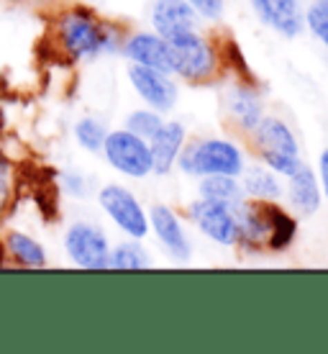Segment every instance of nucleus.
I'll return each mask as SVG.
<instances>
[{
    "mask_svg": "<svg viewBox=\"0 0 328 354\" xmlns=\"http://www.w3.org/2000/svg\"><path fill=\"white\" fill-rule=\"evenodd\" d=\"M128 31L108 21L88 3H72L52 24V46L64 62L82 64L103 57H118Z\"/></svg>",
    "mask_w": 328,
    "mask_h": 354,
    "instance_id": "1",
    "label": "nucleus"
},
{
    "mask_svg": "<svg viewBox=\"0 0 328 354\" xmlns=\"http://www.w3.org/2000/svg\"><path fill=\"white\" fill-rule=\"evenodd\" d=\"M247 165V151L236 139H229V136H195V139H187L175 172L190 177V180H200V177L208 175L241 177Z\"/></svg>",
    "mask_w": 328,
    "mask_h": 354,
    "instance_id": "2",
    "label": "nucleus"
},
{
    "mask_svg": "<svg viewBox=\"0 0 328 354\" xmlns=\"http://www.w3.org/2000/svg\"><path fill=\"white\" fill-rule=\"evenodd\" d=\"M249 149L264 167L280 177H290L302 165L300 139L282 115L267 113L254 131L247 136Z\"/></svg>",
    "mask_w": 328,
    "mask_h": 354,
    "instance_id": "3",
    "label": "nucleus"
},
{
    "mask_svg": "<svg viewBox=\"0 0 328 354\" xmlns=\"http://www.w3.org/2000/svg\"><path fill=\"white\" fill-rule=\"evenodd\" d=\"M172 46V75L187 85H211L221 75V54L218 44L205 34V28H195L167 39Z\"/></svg>",
    "mask_w": 328,
    "mask_h": 354,
    "instance_id": "4",
    "label": "nucleus"
},
{
    "mask_svg": "<svg viewBox=\"0 0 328 354\" xmlns=\"http://www.w3.org/2000/svg\"><path fill=\"white\" fill-rule=\"evenodd\" d=\"M95 201L113 229L124 234V239H149V208L131 187L124 183H106L95 190Z\"/></svg>",
    "mask_w": 328,
    "mask_h": 354,
    "instance_id": "5",
    "label": "nucleus"
},
{
    "mask_svg": "<svg viewBox=\"0 0 328 354\" xmlns=\"http://www.w3.org/2000/svg\"><path fill=\"white\" fill-rule=\"evenodd\" d=\"M110 249L113 244H110L108 231L90 218H75L62 234L64 257L77 270H90V272L108 270Z\"/></svg>",
    "mask_w": 328,
    "mask_h": 354,
    "instance_id": "6",
    "label": "nucleus"
},
{
    "mask_svg": "<svg viewBox=\"0 0 328 354\" xmlns=\"http://www.w3.org/2000/svg\"><path fill=\"white\" fill-rule=\"evenodd\" d=\"M100 157L106 160V165L113 169L115 175H121L124 180L142 183V180H149L154 175L149 142L142 139L139 133L128 131L126 126L108 131Z\"/></svg>",
    "mask_w": 328,
    "mask_h": 354,
    "instance_id": "7",
    "label": "nucleus"
},
{
    "mask_svg": "<svg viewBox=\"0 0 328 354\" xmlns=\"http://www.w3.org/2000/svg\"><path fill=\"white\" fill-rule=\"evenodd\" d=\"M185 218L193 229L215 247L236 249L239 241V226H236V211L231 205L205 201L195 195L185 208Z\"/></svg>",
    "mask_w": 328,
    "mask_h": 354,
    "instance_id": "8",
    "label": "nucleus"
},
{
    "mask_svg": "<svg viewBox=\"0 0 328 354\" xmlns=\"http://www.w3.org/2000/svg\"><path fill=\"white\" fill-rule=\"evenodd\" d=\"M126 80L136 93V97L144 106L154 108L160 113L169 115L180 103V80L169 72H162L157 67L128 62L126 67Z\"/></svg>",
    "mask_w": 328,
    "mask_h": 354,
    "instance_id": "9",
    "label": "nucleus"
},
{
    "mask_svg": "<svg viewBox=\"0 0 328 354\" xmlns=\"http://www.w3.org/2000/svg\"><path fill=\"white\" fill-rule=\"evenodd\" d=\"M223 115L241 139L257 129L267 115L264 95L257 88V80H231L229 88L223 90Z\"/></svg>",
    "mask_w": 328,
    "mask_h": 354,
    "instance_id": "10",
    "label": "nucleus"
},
{
    "mask_svg": "<svg viewBox=\"0 0 328 354\" xmlns=\"http://www.w3.org/2000/svg\"><path fill=\"white\" fill-rule=\"evenodd\" d=\"M149 236L157 239L160 249L172 262H190L193 259V236L187 231V223L182 221L172 205L151 203L149 205Z\"/></svg>",
    "mask_w": 328,
    "mask_h": 354,
    "instance_id": "11",
    "label": "nucleus"
},
{
    "mask_svg": "<svg viewBox=\"0 0 328 354\" xmlns=\"http://www.w3.org/2000/svg\"><path fill=\"white\" fill-rule=\"evenodd\" d=\"M305 3L308 0H251V10L262 26L293 41L305 34Z\"/></svg>",
    "mask_w": 328,
    "mask_h": 354,
    "instance_id": "12",
    "label": "nucleus"
},
{
    "mask_svg": "<svg viewBox=\"0 0 328 354\" xmlns=\"http://www.w3.org/2000/svg\"><path fill=\"white\" fill-rule=\"evenodd\" d=\"M187 139H190V131H187L185 121L167 115L164 124L160 126V131L149 139L154 177H169L177 169V160L185 149Z\"/></svg>",
    "mask_w": 328,
    "mask_h": 354,
    "instance_id": "13",
    "label": "nucleus"
},
{
    "mask_svg": "<svg viewBox=\"0 0 328 354\" xmlns=\"http://www.w3.org/2000/svg\"><path fill=\"white\" fill-rule=\"evenodd\" d=\"M121 57L126 62L157 67V70L172 75V46L164 36H160L151 28L128 31L124 39V46H121Z\"/></svg>",
    "mask_w": 328,
    "mask_h": 354,
    "instance_id": "14",
    "label": "nucleus"
},
{
    "mask_svg": "<svg viewBox=\"0 0 328 354\" xmlns=\"http://www.w3.org/2000/svg\"><path fill=\"white\" fill-rule=\"evenodd\" d=\"M282 203L298 216V218H313L323 208V193H320L318 175L311 165L302 162L290 177H284Z\"/></svg>",
    "mask_w": 328,
    "mask_h": 354,
    "instance_id": "15",
    "label": "nucleus"
},
{
    "mask_svg": "<svg viewBox=\"0 0 328 354\" xmlns=\"http://www.w3.org/2000/svg\"><path fill=\"white\" fill-rule=\"evenodd\" d=\"M149 28L164 39L203 28V21L187 0H154L149 8Z\"/></svg>",
    "mask_w": 328,
    "mask_h": 354,
    "instance_id": "16",
    "label": "nucleus"
},
{
    "mask_svg": "<svg viewBox=\"0 0 328 354\" xmlns=\"http://www.w3.org/2000/svg\"><path fill=\"white\" fill-rule=\"evenodd\" d=\"M236 226H239L236 249L247 252V254H267L269 223H267L264 203H259V201H244L236 208Z\"/></svg>",
    "mask_w": 328,
    "mask_h": 354,
    "instance_id": "17",
    "label": "nucleus"
},
{
    "mask_svg": "<svg viewBox=\"0 0 328 354\" xmlns=\"http://www.w3.org/2000/svg\"><path fill=\"white\" fill-rule=\"evenodd\" d=\"M0 241H3V252H6L8 265L21 267V270H44L49 265L46 247L23 229H8Z\"/></svg>",
    "mask_w": 328,
    "mask_h": 354,
    "instance_id": "18",
    "label": "nucleus"
},
{
    "mask_svg": "<svg viewBox=\"0 0 328 354\" xmlns=\"http://www.w3.org/2000/svg\"><path fill=\"white\" fill-rule=\"evenodd\" d=\"M241 187L247 193V201L280 203L284 195V177L264 167L262 162H249L241 172Z\"/></svg>",
    "mask_w": 328,
    "mask_h": 354,
    "instance_id": "19",
    "label": "nucleus"
},
{
    "mask_svg": "<svg viewBox=\"0 0 328 354\" xmlns=\"http://www.w3.org/2000/svg\"><path fill=\"white\" fill-rule=\"evenodd\" d=\"M267 223H269V241H267V254H284L290 252L298 241V216L287 205L280 203H264Z\"/></svg>",
    "mask_w": 328,
    "mask_h": 354,
    "instance_id": "20",
    "label": "nucleus"
},
{
    "mask_svg": "<svg viewBox=\"0 0 328 354\" xmlns=\"http://www.w3.org/2000/svg\"><path fill=\"white\" fill-rule=\"evenodd\" d=\"M195 195L205 198V201H215V203L231 205L233 211L247 201V193L241 187V177L236 175H208L195 180Z\"/></svg>",
    "mask_w": 328,
    "mask_h": 354,
    "instance_id": "21",
    "label": "nucleus"
},
{
    "mask_svg": "<svg viewBox=\"0 0 328 354\" xmlns=\"http://www.w3.org/2000/svg\"><path fill=\"white\" fill-rule=\"evenodd\" d=\"M154 265L151 252L144 247V241L139 239H124L113 244L110 249V259H108V270H149Z\"/></svg>",
    "mask_w": 328,
    "mask_h": 354,
    "instance_id": "22",
    "label": "nucleus"
},
{
    "mask_svg": "<svg viewBox=\"0 0 328 354\" xmlns=\"http://www.w3.org/2000/svg\"><path fill=\"white\" fill-rule=\"evenodd\" d=\"M108 131H110L108 124L103 118H98V115H82V118H77L75 126H72L75 144H77L82 151H88V154H100V151H103Z\"/></svg>",
    "mask_w": 328,
    "mask_h": 354,
    "instance_id": "23",
    "label": "nucleus"
},
{
    "mask_svg": "<svg viewBox=\"0 0 328 354\" xmlns=\"http://www.w3.org/2000/svg\"><path fill=\"white\" fill-rule=\"evenodd\" d=\"M164 118H167V115L160 113V111H154V108H149V106H142V108H133V111L126 113L124 126L128 129V131L139 133L142 139L149 142L151 136L160 131V126L164 124Z\"/></svg>",
    "mask_w": 328,
    "mask_h": 354,
    "instance_id": "24",
    "label": "nucleus"
},
{
    "mask_svg": "<svg viewBox=\"0 0 328 354\" xmlns=\"http://www.w3.org/2000/svg\"><path fill=\"white\" fill-rule=\"evenodd\" d=\"M57 185L72 201H88L95 195V180L80 169H64L62 175H57Z\"/></svg>",
    "mask_w": 328,
    "mask_h": 354,
    "instance_id": "25",
    "label": "nucleus"
},
{
    "mask_svg": "<svg viewBox=\"0 0 328 354\" xmlns=\"http://www.w3.org/2000/svg\"><path fill=\"white\" fill-rule=\"evenodd\" d=\"M305 31L328 52V0L305 3Z\"/></svg>",
    "mask_w": 328,
    "mask_h": 354,
    "instance_id": "26",
    "label": "nucleus"
},
{
    "mask_svg": "<svg viewBox=\"0 0 328 354\" xmlns=\"http://www.w3.org/2000/svg\"><path fill=\"white\" fill-rule=\"evenodd\" d=\"M203 24H221L226 16V0H187Z\"/></svg>",
    "mask_w": 328,
    "mask_h": 354,
    "instance_id": "27",
    "label": "nucleus"
},
{
    "mask_svg": "<svg viewBox=\"0 0 328 354\" xmlns=\"http://www.w3.org/2000/svg\"><path fill=\"white\" fill-rule=\"evenodd\" d=\"M13 195H16V187L10 183L8 175H0V218L10 211V203H13Z\"/></svg>",
    "mask_w": 328,
    "mask_h": 354,
    "instance_id": "28",
    "label": "nucleus"
},
{
    "mask_svg": "<svg viewBox=\"0 0 328 354\" xmlns=\"http://www.w3.org/2000/svg\"><path fill=\"white\" fill-rule=\"evenodd\" d=\"M316 175H318V183H320L323 203H328V147H326V149H320L318 165H316Z\"/></svg>",
    "mask_w": 328,
    "mask_h": 354,
    "instance_id": "29",
    "label": "nucleus"
},
{
    "mask_svg": "<svg viewBox=\"0 0 328 354\" xmlns=\"http://www.w3.org/2000/svg\"><path fill=\"white\" fill-rule=\"evenodd\" d=\"M13 162L8 160V154H6V151L0 149V175H8L10 177V172H13Z\"/></svg>",
    "mask_w": 328,
    "mask_h": 354,
    "instance_id": "30",
    "label": "nucleus"
},
{
    "mask_svg": "<svg viewBox=\"0 0 328 354\" xmlns=\"http://www.w3.org/2000/svg\"><path fill=\"white\" fill-rule=\"evenodd\" d=\"M6 129H8V121H6V111L0 108V136L6 133Z\"/></svg>",
    "mask_w": 328,
    "mask_h": 354,
    "instance_id": "31",
    "label": "nucleus"
},
{
    "mask_svg": "<svg viewBox=\"0 0 328 354\" xmlns=\"http://www.w3.org/2000/svg\"><path fill=\"white\" fill-rule=\"evenodd\" d=\"M67 3H88V6H93V3H98V0H67Z\"/></svg>",
    "mask_w": 328,
    "mask_h": 354,
    "instance_id": "32",
    "label": "nucleus"
}]
</instances>
